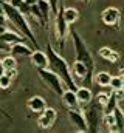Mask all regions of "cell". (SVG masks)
Listing matches in <instances>:
<instances>
[{
    "label": "cell",
    "mask_w": 124,
    "mask_h": 133,
    "mask_svg": "<svg viewBox=\"0 0 124 133\" xmlns=\"http://www.w3.org/2000/svg\"><path fill=\"white\" fill-rule=\"evenodd\" d=\"M76 96H78V102L81 104V105H87V104H90L95 98H93V91L90 87H78V90H76Z\"/></svg>",
    "instance_id": "4fadbf2b"
},
{
    "label": "cell",
    "mask_w": 124,
    "mask_h": 133,
    "mask_svg": "<svg viewBox=\"0 0 124 133\" xmlns=\"http://www.w3.org/2000/svg\"><path fill=\"white\" fill-rule=\"evenodd\" d=\"M113 115H115V133H124V111L116 107L113 110Z\"/></svg>",
    "instance_id": "e0dca14e"
},
{
    "label": "cell",
    "mask_w": 124,
    "mask_h": 133,
    "mask_svg": "<svg viewBox=\"0 0 124 133\" xmlns=\"http://www.w3.org/2000/svg\"><path fill=\"white\" fill-rule=\"evenodd\" d=\"M101 19H102V23L106 26H110V28H118L120 25V20H121V12L118 8L115 6H109L102 11L101 14Z\"/></svg>",
    "instance_id": "ba28073f"
},
{
    "label": "cell",
    "mask_w": 124,
    "mask_h": 133,
    "mask_svg": "<svg viewBox=\"0 0 124 133\" xmlns=\"http://www.w3.org/2000/svg\"><path fill=\"white\" fill-rule=\"evenodd\" d=\"M2 61H3V66H5V70L17 68V59H16V56H13V54L6 56V57H5V59H2Z\"/></svg>",
    "instance_id": "7402d4cb"
},
{
    "label": "cell",
    "mask_w": 124,
    "mask_h": 133,
    "mask_svg": "<svg viewBox=\"0 0 124 133\" xmlns=\"http://www.w3.org/2000/svg\"><path fill=\"white\" fill-rule=\"evenodd\" d=\"M61 98H62V101H64V104H65L68 108H78L79 102H78V96H76V90L67 88V90L62 93Z\"/></svg>",
    "instance_id": "5bb4252c"
},
{
    "label": "cell",
    "mask_w": 124,
    "mask_h": 133,
    "mask_svg": "<svg viewBox=\"0 0 124 133\" xmlns=\"http://www.w3.org/2000/svg\"><path fill=\"white\" fill-rule=\"evenodd\" d=\"M109 98H110V95H106V93H98V96H96V99L99 101L102 105H106V104H107Z\"/></svg>",
    "instance_id": "484cf974"
},
{
    "label": "cell",
    "mask_w": 124,
    "mask_h": 133,
    "mask_svg": "<svg viewBox=\"0 0 124 133\" xmlns=\"http://www.w3.org/2000/svg\"><path fill=\"white\" fill-rule=\"evenodd\" d=\"M28 39H23V36L19 33H13V31H5L3 34H0V42H6V43H9V45H13V43H17V42H27Z\"/></svg>",
    "instance_id": "9a60e30c"
},
{
    "label": "cell",
    "mask_w": 124,
    "mask_h": 133,
    "mask_svg": "<svg viewBox=\"0 0 124 133\" xmlns=\"http://www.w3.org/2000/svg\"><path fill=\"white\" fill-rule=\"evenodd\" d=\"M2 3H3V8H5V14H6V17H8V22L14 26V30H16L17 33H20L25 39H28V42H30L36 50H39L37 39H36L34 33L31 31L30 25H28V22H27V19H25V14H23L19 8H16L14 5H11L9 2L2 0Z\"/></svg>",
    "instance_id": "6da1fadb"
},
{
    "label": "cell",
    "mask_w": 124,
    "mask_h": 133,
    "mask_svg": "<svg viewBox=\"0 0 124 133\" xmlns=\"http://www.w3.org/2000/svg\"><path fill=\"white\" fill-rule=\"evenodd\" d=\"M56 118H58L56 110L47 107L42 113H39V116H37V125H39L42 130H50V129L54 125Z\"/></svg>",
    "instance_id": "9c48e42d"
},
{
    "label": "cell",
    "mask_w": 124,
    "mask_h": 133,
    "mask_svg": "<svg viewBox=\"0 0 124 133\" xmlns=\"http://www.w3.org/2000/svg\"><path fill=\"white\" fill-rule=\"evenodd\" d=\"M47 54H48V61H50L48 68H50L51 71H54V73L61 77L62 82L65 84L67 88H70V90H78V87H76V84H75V76H73V73L70 71L68 64L65 62V59H64L62 56H59V54L54 51V48L51 46V43H47Z\"/></svg>",
    "instance_id": "7a4b0ae2"
},
{
    "label": "cell",
    "mask_w": 124,
    "mask_h": 133,
    "mask_svg": "<svg viewBox=\"0 0 124 133\" xmlns=\"http://www.w3.org/2000/svg\"><path fill=\"white\" fill-rule=\"evenodd\" d=\"M84 116L87 119V124H89V132L90 133H98L99 132V124L104 121V105L99 102V101L95 99L84 105Z\"/></svg>",
    "instance_id": "3957f363"
},
{
    "label": "cell",
    "mask_w": 124,
    "mask_h": 133,
    "mask_svg": "<svg viewBox=\"0 0 124 133\" xmlns=\"http://www.w3.org/2000/svg\"><path fill=\"white\" fill-rule=\"evenodd\" d=\"M5 73L8 74V76H11L13 79L17 76V68H13V70H5Z\"/></svg>",
    "instance_id": "83f0119b"
},
{
    "label": "cell",
    "mask_w": 124,
    "mask_h": 133,
    "mask_svg": "<svg viewBox=\"0 0 124 133\" xmlns=\"http://www.w3.org/2000/svg\"><path fill=\"white\" fill-rule=\"evenodd\" d=\"M70 36H71V39H73V48H75L76 61L84 62L85 65L89 66L90 73L93 74V70H95V61H93V56H92V53L89 51L85 42L82 40V37L79 36V33L75 31L73 28H70Z\"/></svg>",
    "instance_id": "277c9868"
},
{
    "label": "cell",
    "mask_w": 124,
    "mask_h": 133,
    "mask_svg": "<svg viewBox=\"0 0 124 133\" xmlns=\"http://www.w3.org/2000/svg\"><path fill=\"white\" fill-rule=\"evenodd\" d=\"M0 53H11V45L6 42H0Z\"/></svg>",
    "instance_id": "4316f807"
},
{
    "label": "cell",
    "mask_w": 124,
    "mask_h": 133,
    "mask_svg": "<svg viewBox=\"0 0 124 133\" xmlns=\"http://www.w3.org/2000/svg\"><path fill=\"white\" fill-rule=\"evenodd\" d=\"M112 91H118V90H124V79L121 76H113L112 82H110Z\"/></svg>",
    "instance_id": "44dd1931"
},
{
    "label": "cell",
    "mask_w": 124,
    "mask_h": 133,
    "mask_svg": "<svg viewBox=\"0 0 124 133\" xmlns=\"http://www.w3.org/2000/svg\"><path fill=\"white\" fill-rule=\"evenodd\" d=\"M48 2H50V5H51L53 14L56 16V12H58V9H59V5H61V0H48Z\"/></svg>",
    "instance_id": "d4e9b609"
},
{
    "label": "cell",
    "mask_w": 124,
    "mask_h": 133,
    "mask_svg": "<svg viewBox=\"0 0 124 133\" xmlns=\"http://www.w3.org/2000/svg\"><path fill=\"white\" fill-rule=\"evenodd\" d=\"M37 73H39L40 79L45 82V85H47V87H50L56 95L62 96V93L65 91L62 87H64L65 84L62 82V79L56 74V73H54V71H51L50 68H40V70H37Z\"/></svg>",
    "instance_id": "5b68a950"
},
{
    "label": "cell",
    "mask_w": 124,
    "mask_h": 133,
    "mask_svg": "<svg viewBox=\"0 0 124 133\" xmlns=\"http://www.w3.org/2000/svg\"><path fill=\"white\" fill-rule=\"evenodd\" d=\"M5 31H8V28H6V25H0V34H3Z\"/></svg>",
    "instance_id": "4dcf8cb0"
},
{
    "label": "cell",
    "mask_w": 124,
    "mask_h": 133,
    "mask_svg": "<svg viewBox=\"0 0 124 133\" xmlns=\"http://www.w3.org/2000/svg\"><path fill=\"white\" fill-rule=\"evenodd\" d=\"M64 17L68 22V25H71L79 19V11L76 8H64Z\"/></svg>",
    "instance_id": "d6986e66"
},
{
    "label": "cell",
    "mask_w": 124,
    "mask_h": 133,
    "mask_svg": "<svg viewBox=\"0 0 124 133\" xmlns=\"http://www.w3.org/2000/svg\"><path fill=\"white\" fill-rule=\"evenodd\" d=\"M11 84H13V77L8 76L6 73H3L0 76V90H8L11 87Z\"/></svg>",
    "instance_id": "603a6c76"
},
{
    "label": "cell",
    "mask_w": 124,
    "mask_h": 133,
    "mask_svg": "<svg viewBox=\"0 0 124 133\" xmlns=\"http://www.w3.org/2000/svg\"><path fill=\"white\" fill-rule=\"evenodd\" d=\"M5 73V66H3V61H0V76Z\"/></svg>",
    "instance_id": "1f68e13d"
},
{
    "label": "cell",
    "mask_w": 124,
    "mask_h": 133,
    "mask_svg": "<svg viewBox=\"0 0 124 133\" xmlns=\"http://www.w3.org/2000/svg\"><path fill=\"white\" fill-rule=\"evenodd\" d=\"M0 115H3L5 118H8V119H11V116H9V115H8V113H6V111H5V110L2 108V107H0Z\"/></svg>",
    "instance_id": "f546056e"
},
{
    "label": "cell",
    "mask_w": 124,
    "mask_h": 133,
    "mask_svg": "<svg viewBox=\"0 0 124 133\" xmlns=\"http://www.w3.org/2000/svg\"><path fill=\"white\" fill-rule=\"evenodd\" d=\"M30 59H31V64L36 66L37 70H40V68H48V64H50L48 54L44 53V51H40V50H34L33 54L30 56Z\"/></svg>",
    "instance_id": "8fae6325"
},
{
    "label": "cell",
    "mask_w": 124,
    "mask_h": 133,
    "mask_svg": "<svg viewBox=\"0 0 124 133\" xmlns=\"http://www.w3.org/2000/svg\"><path fill=\"white\" fill-rule=\"evenodd\" d=\"M34 50V46H30V42H17L11 45V54L16 57H30Z\"/></svg>",
    "instance_id": "30bf717a"
},
{
    "label": "cell",
    "mask_w": 124,
    "mask_h": 133,
    "mask_svg": "<svg viewBox=\"0 0 124 133\" xmlns=\"http://www.w3.org/2000/svg\"><path fill=\"white\" fill-rule=\"evenodd\" d=\"M25 2H27V5H30V6H33V5L37 3V0H25Z\"/></svg>",
    "instance_id": "d6a6232c"
},
{
    "label": "cell",
    "mask_w": 124,
    "mask_h": 133,
    "mask_svg": "<svg viewBox=\"0 0 124 133\" xmlns=\"http://www.w3.org/2000/svg\"><path fill=\"white\" fill-rule=\"evenodd\" d=\"M99 56H101L104 61L110 62V64H115V62L120 61L118 51H115V50H112V48H109V46H102V48L99 50Z\"/></svg>",
    "instance_id": "2e32d148"
},
{
    "label": "cell",
    "mask_w": 124,
    "mask_h": 133,
    "mask_svg": "<svg viewBox=\"0 0 124 133\" xmlns=\"http://www.w3.org/2000/svg\"><path fill=\"white\" fill-rule=\"evenodd\" d=\"M68 119L71 122V125L81 133H87L89 132V124L87 119L84 116L82 111H79L78 108H68Z\"/></svg>",
    "instance_id": "52a82bcc"
},
{
    "label": "cell",
    "mask_w": 124,
    "mask_h": 133,
    "mask_svg": "<svg viewBox=\"0 0 124 133\" xmlns=\"http://www.w3.org/2000/svg\"><path fill=\"white\" fill-rule=\"evenodd\" d=\"M6 22H8L6 14H0V25H6Z\"/></svg>",
    "instance_id": "f1b7e54d"
},
{
    "label": "cell",
    "mask_w": 124,
    "mask_h": 133,
    "mask_svg": "<svg viewBox=\"0 0 124 133\" xmlns=\"http://www.w3.org/2000/svg\"><path fill=\"white\" fill-rule=\"evenodd\" d=\"M27 107L33 113H42L47 108V102L42 96H33V98L27 101Z\"/></svg>",
    "instance_id": "7c38bea8"
},
{
    "label": "cell",
    "mask_w": 124,
    "mask_h": 133,
    "mask_svg": "<svg viewBox=\"0 0 124 133\" xmlns=\"http://www.w3.org/2000/svg\"><path fill=\"white\" fill-rule=\"evenodd\" d=\"M118 107V96H116V93L113 91L112 95H110V98L107 101V104L104 105V113L106 115H109V113H113V110Z\"/></svg>",
    "instance_id": "ffe728a7"
},
{
    "label": "cell",
    "mask_w": 124,
    "mask_h": 133,
    "mask_svg": "<svg viewBox=\"0 0 124 133\" xmlns=\"http://www.w3.org/2000/svg\"><path fill=\"white\" fill-rule=\"evenodd\" d=\"M120 76L124 79V68H121V70H120Z\"/></svg>",
    "instance_id": "e575fe53"
},
{
    "label": "cell",
    "mask_w": 124,
    "mask_h": 133,
    "mask_svg": "<svg viewBox=\"0 0 124 133\" xmlns=\"http://www.w3.org/2000/svg\"><path fill=\"white\" fill-rule=\"evenodd\" d=\"M93 79L99 87H110V82H112V76L107 71H99L93 74Z\"/></svg>",
    "instance_id": "ac0fdd59"
},
{
    "label": "cell",
    "mask_w": 124,
    "mask_h": 133,
    "mask_svg": "<svg viewBox=\"0 0 124 133\" xmlns=\"http://www.w3.org/2000/svg\"><path fill=\"white\" fill-rule=\"evenodd\" d=\"M0 14H5V8H3V3L0 0Z\"/></svg>",
    "instance_id": "836d02e7"
},
{
    "label": "cell",
    "mask_w": 124,
    "mask_h": 133,
    "mask_svg": "<svg viewBox=\"0 0 124 133\" xmlns=\"http://www.w3.org/2000/svg\"><path fill=\"white\" fill-rule=\"evenodd\" d=\"M104 122H106V125L109 127L110 132H115V115L113 113L104 115Z\"/></svg>",
    "instance_id": "cb8c5ba5"
},
{
    "label": "cell",
    "mask_w": 124,
    "mask_h": 133,
    "mask_svg": "<svg viewBox=\"0 0 124 133\" xmlns=\"http://www.w3.org/2000/svg\"><path fill=\"white\" fill-rule=\"evenodd\" d=\"M56 22H54V33H56V39L59 42V46L61 50L65 48V39H67V34L70 33V26H68V22L65 20L64 17V6L59 5V9L56 12Z\"/></svg>",
    "instance_id": "8992f818"
},
{
    "label": "cell",
    "mask_w": 124,
    "mask_h": 133,
    "mask_svg": "<svg viewBox=\"0 0 124 133\" xmlns=\"http://www.w3.org/2000/svg\"><path fill=\"white\" fill-rule=\"evenodd\" d=\"M79 2H89V0H79Z\"/></svg>",
    "instance_id": "d590c367"
}]
</instances>
